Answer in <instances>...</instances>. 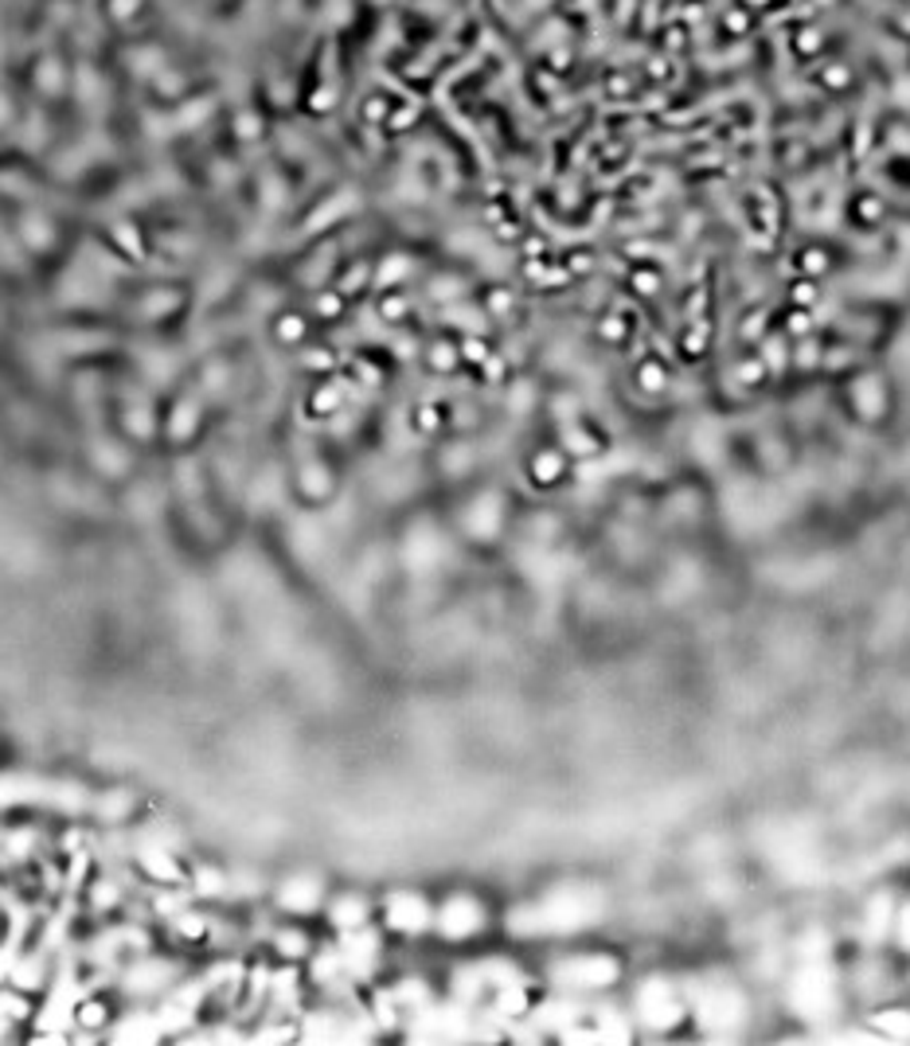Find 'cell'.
Returning <instances> with one entry per match:
<instances>
[{"label": "cell", "instance_id": "obj_1", "mask_svg": "<svg viewBox=\"0 0 910 1046\" xmlns=\"http://www.w3.org/2000/svg\"><path fill=\"white\" fill-rule=\"evenodd\" d=\"M606 914V894L590 882H563V887L547 890L544 899L524 907L513 918V925L528 938L536 933H579L590 930L598 918Z\"/></svg>", "mask_w": 910, "mask_h": 1046}, {"label": "cell", "instance_id": "obj_11", "mask_svg": "<svg viewBox=\"0 0 910 1046\" xmlns=\"http://www.w3.org/2000/svg\"><path fill=\"white\" fill-rule=\"evenodd\" d=\"M438 536L434 531H426V528H414L411 536H406V543H403V559H406V567L411 570H431L434 562H438Z\"/></svg>", "mask_w": 910, "mask_h": 1046}, {"label": "cell", "instance_id": "obj_13", "mask_svg": "<svg viewBox=\"0 0 910 1046\" xmlns=\"http://www.w3.org/2000/svg\"><path fill=\"white\" fill-rule=\"evenodd\" d=\"M301 493L309 496V500H324V496L332 493V473L324 462H306L301 465Z\"/></svg>", "mask_w": 910, "mask_h": 1046}, {"label": "cell", "instance_id": "obj_26", "mask_svg": "<svg viewBox=\"0 0 910 1046\" xmlns=\"http://www.w3.org/2000/svg\"><path fill=\"white\" fill-rule=\"evenodd\" d=\"M704 340H707V332H695V329H692V332H684V344H680V348H684V355H704V352H707Z\"/></svg>", "mask_w": 910, "mask_h": 1046}, {"label": "cell", "instance_id": "obj_23", "mask_svg": "<svg viewBox=\"0 0 910 1046\" xmlns=\"http://www.w3.org/2000/svg\"><path fill=\"white\" fill-rule=\"evenodd\" d=\"M629 286L638 289V293L653 297L656 289H661V273H656V270H633V278H629Z\"/></svg>", "mask_w": 910, "mask_h": 1046}, {"label": "cell", "instance_id": "obj_17", "mask_svg": "<svg viewBox=\"0 0 910 1046\" xmlns=\"http://www.w3.org/2000/svg\"><path fill=\"white\" fill-rule=\"evenodd\" d=\"M273 949L282 956H306L309 953V938L301 930H282L278 938H273Z\"/></svg>", "mask_w": 910, "mask_h": 1046}, {"label": "cell", "instance_id": "obj_22", "mask_svg": "<svg viewBox=\"0 0 910 1046\" xmlns=\"http://www.w3.org/2000/svg\"><path fill=\"white\" fill-rule=\"evenodd\" d=\"M457 360H462V348H454V344H434V348H431V363H434L438 371L457 367Z\"/></svg>", "mask_w": 910, "mask_h": 1046}, {"label": "cell", "instance_id": "obj_21", "mask_svg": "<svg viewBox=\"0 0 910 1046\" xmlns=\"http://www.w3.org/2000/svg\"><path fill=\"white\" fill-rule=\"evenodd\" d=\"M99 812L106 816V820H125L130 816V793H110V797H102Z\"/></svg>", "mask_w": 910, "mask_h": 1046}, {"label": "cell", "instance_id": "obj_30", "mask_svg": "<svg viewBox=\"0 0 910 1046\" xmlns=\"http://www.w3.org/2000/svg\"><path fill=\"white\" fill-rule=\"evenodd\" d=\"M762 329H766V317H762V313H751V317L743 321V340H751L754 332H758V340H762Z\"/></svg>", "mask_w": 910, "mask_h": 1046}, {"label": "cell", "instance_id": "obj_29", "mask_svg": "<svg viewBox=\"0 0 910 1046\" xmlns=\"http://www.w3.org/2000/svg\"><path fill=\"white\" fill-rule=\"evenodd\" d=\"M856 207H860V222H868V227H871V222H879V207H876V199H871V196H860V204H856Z\"/></svg>", "mask_w": 910, "mask_h": 1046}, {"label": "cell", "instance_id": "obj_18", "mask_svg": "<svg viewBox=\"0 0 910 1046\" xmlns=\"http://www.w3.org/2000/svg\"><path fill=\"white\" fill-rule=\"evenodd\" d=\"M789 301H794V309H813L820 301V286L813 278H802L797 286H789Z\"/></svg>", "mask_w": 910, "mask_h": 1046}, {"label": "cell", "instance_id": "obj_24", "mask_svg": "<svg viewBox=\"0 0 910 1046\" xmlns=\"http://www.w3.org/2000/svg\"><path fill=\"white\" fill-rule=\"evenodd\" d=\"M809 329H813V309H789V317H786L789 336H805Z\"/></svg>", "mask_w": 910, "mask_h": 1046}, {"label": "cell", "instance_id": "obj_25", "mask_svg": "<svg viewBox=\"0 0 910 1046\" xmlns=\"http://www.w3.org/2000/svg\"><path fill=\"white\" fill-rule=\"evenodd\" d=\"M802 270L809 273V278H813V273H825L828 270V255H825V250H817V247H809L802 255Z\"/></svg>", "mask_w": 910, "mask_h": 1046}, {"label": "cell", "instance_id": "obj_28", "mask_svg": "<svg viewBox=\"0 0 910 1046\" xmlns=\"http://www.w3.org/2000/svg\"><path fill=\"white\" fill-rule=\"evenodd\" d=\"M723 28H731V35H746V28H751V12L735 9L727 20H723Z\"/></svg>", "mask_w": 910, "mask_h": 1046}, {"label": "cell", "instance_id": "obj_7", "mask_svg": "<svg viewBox=\"0 0 910 1046\" xmlns=\"http://www.w3.org/2000/svg\"><path fill=\"white\" fill-rule=\"evenodd\" d=\"M383 925L399 938H423V933H434V902L426 899L423 890H391L383 899Z\"/></svg>", "mask_w": 910, "mask_h": 1046}, {"label": "cell", "instance_id": "obj_5", "mask_svg": "<svg viewBox=\"0 0 910 1046\" xmlns=\"http://www.w3.org/2000/svg\"><path fill=\"white\" fill-rule=\"evenodd\" d=\"M786 996L794 1004V1012L809 1023H820L840 1007V981H836L833 964L805 961L797 964L786 981Z\"/></svg>", "mask_w": 910, "mask_h": 1046}, {"label": "cell", "instance_id": "obj_16", "mask_svg": "<svg viewBox=\"0 0 910 1046\" xmlns=\"http://www.w3.org/2000/svg\"><path fill=\"white\" fill-rule=\"evenodd\" d=\"M735 375L743 387H762V383L769 380V367L762 363V355L754 352V355H743V360L735 363Z\"/></svg>", "mask_w": 910, "mask_h": 1046}, {"label": "cell", "instance_id": "obj_19", "mask_svg": "<svg viewBox=\"0 0 910 1046\" xmlns=\"http://www.w3.org/2000/svg\"><path fill=\"white\" fill-rule=\"evenodd\" d=\"M820 83H825L833 94H840L845 86H852V71H848L845 63H828L825 71H820Z\"/></svg>", "mask_w": 910, "mask_h": 1046}, {"label": "cell", "instance_id": "obj_12", "mask_svg": "<svg viewBox=\"0 0 910 1046\" xmlns=\"http://www.w3.org/2000/svg\"><path fill=\"white\" fill-rule=\"evenodd\" d=\"M633 383H638L645 395H664L672 375H669V367H664V360H641L638 371H633Z\"/></svg>", "mask_w": 910, "mask_h": 1046}, {"label": "cell", "instance_id": "obj_2", "mask_svg": "<svg viewBox=\"0 0 910 1046\" xmlns=\"http://www.w3.org/2000/svg\"><path fill=\"white\" fill-rule=\"evenodd\" d=\"M687 1015L700 1031L731 1035L751 1023V1000L731 976H700L687 984Z\"/></svg>", "mask_w": 910, "mask_h": 1046}, {"label": "cell", "instance_id": "obj_10", "mask_svg": "<svg viewBox=\"0 0 910 1046\" xmlns=\"http://www.w3.org/2000/svg\"><path fill=\"white\" fill-rule=\"evenodd\" d=\"M372 899L368 894H360V890H340V894H332L329 902H324V914H329L332 930L340 933H352V930H368V922H372Z\"/></svg>", "mask_w": 910, "mask_h": 1046}, {"label": "cell", "instance_id": "obj_9", "mask_svg": "<svg viewBox=\"0 0 910 1046\" xmlns=\"http://www.w3.org/2000/svg\"><path fill=\"white\" fill-rule=\"evenodd\" d=\"M462 528L469 539H477V543H488V539H497L500 528H505V500L493 493L477 496V500L469 504V508L462 511Z\"/></svg>", "mask_w": 910, "mask_h": 1046}, {"label": "cell", "instance_id": "obj_27", "mask_svg": "<svg viewBox=\"0 0 910 1046\" xmlns=\"http://www.w3.org/2000/svg\"><path fill=\"white\" fill-rule=\"evenodd\" d=\"M462 360L485 363V360H488V344H485V340H465V344H462Z\"/></svg>", "mask_w": 910, "mask_h": 1046}, {"label": "cell", "instance_id": "obj_6", "mask_svg": "<svg viewBox=\"0 0 910 1046\" xmlns=\"http://www.w3.org/2000/svg\"><path fill=\"white\" fill-rule=\"evenodd\" d=\"M488 925V907L477 899V894H469V890H457V894H449V899H442L438 907H434V933H438L442 941H473L480 938Z\"/></svg>", "mask_w": 910, "mask_h": 1046}, {"label": "cell", "instance_id": "obj_4", "mask_svg": "<svg viewBox=\"0 0 910 1046\" xmlns=\"http://www.w3.org/2000/svg\"><path fill=\"white\" fill-rule=\"evenodd\" d=\"M551 981L575 996H598L621 981V961L602 949H582V953H567L551 964Z\"/></svg>", "mask_w": 910, "mask_h": 1046}, {"label": "cell", "instance_id": "obj_15", "mask_svg": "<svg viewBox=\"0 0 910 1046\" xmlns=\"http://www.w3.org/2000/svg\"><path fill=\"white\" fill-rule=\"evenodd\" d=\"M887 941H891L899 953L910 956V899L895 902L891 910V930H887Z\"/></svg>", "mask_w": 910, "mask_h": 1046}, {"label": "cell", "instance_id": "obj_20", "mask_svg": "<svg viewBox=\"0 0 910 1046\" xmlns=\"http://www.w3.org/2000/svg\"><path fill=\"white\" fill-rule=\"evenodd\" d=\"M820 48H825V35H820L817 28H802V32L794 35V51H797L802 59H813Z\"/></svg>", "mask_w": 910, "mask_h": 1046}, {"label": "cell", "instance_id": "obj_3", "mask_svg": "<svg viewBox=\"0 0 910 1046\" xmlns=\"http://www.w3.org/2000/svg\"><path fill=\"white\" fill-rule=\"evenodd\" d=\"M629 1019L638 1023L641 1031H656V1035L680 1031L684 1023H692V1015H687V988L664 973L641 976L638 988H633V1000H629Z\"/></svg>", "mask_w": 910, "mask_h": 1046}, {"label": "cell", "instance_id": "obj_8", "mask_svg": "<svg viewBox=\"0 0 910 1046\" xmlns=\"http://www.w3.org/2000/svg\"><path fill=\"white\" fill-rule=\"evenodd\" d=\"M273 899H278V910H286L290 918H309L324 910L329 890H324V879L317 871H293L273 887Z\"/></svg>", "mask_w": 910, "mask_h": 1046}, {"label": "cell", "instance_id": "obj_14", "mask_svg": "<svg viewBox=\"0 0 910 1046\" xmlns=\"http://www.w3.org/2000/svg\"><path fill=\"white\" fill-rule=\"evenodd\" d=\"M567 469V457L559 454V449H544V454L531 457V477L539 480V485H555V480L563 477Z\"/></svg>", "mask_w": 910, "mask_h": 1046}]
</instances>
